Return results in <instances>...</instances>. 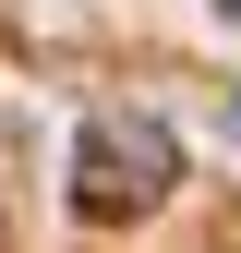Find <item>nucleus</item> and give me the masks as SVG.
Returning a JSON list of instances; mask_svg holds the SVG:
<instances>
[{
	"label": "nucleus",
	"instance_id": "nucleus-1",
	"mask_svg": "<svg viewBox=\"0 0 241 253\" xmlns=\"http://www.w3.org/2000/svg\"><path fill=\"white\" fill-rule=\"evenodd\" d=\"M169 181H181V133L157 109H109V121L73 133V217H97V229L169 205Z\"/></svg>",
	"mask_w": 241,
	"mask_h": 253
},
{
	"label": "nucleus",
	"instance_id": "nucleus-2",
	"mask_svg": "<svg viewBox=\"0 0 241 253\" xmlns=\"http://www.w3.org/2000/svg\"><path fill=\"white\" fill-rule=\"evenodd\" d=\"M205 12H217V24H241V0H205Z\"/></svg>",
	"mask_w": 241,
	"mask_h": 253
}]
</instances>
